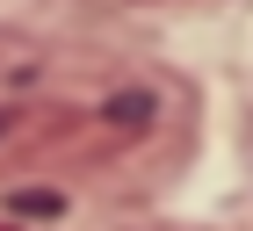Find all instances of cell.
<instances>
[{"mask_svg":"<svg viewBox=\"0 0 253 231\" xmlns=\"http://www.w3.org/2000/svg\"><path fill=\"white\" fill-rule=\"evenodd\" d=\"M0 137H7V116H0Z\"/></svg>","mask_w":253,"mask_h":231,"instance_id":"obj_1","label":"cell"}]
</instances>
